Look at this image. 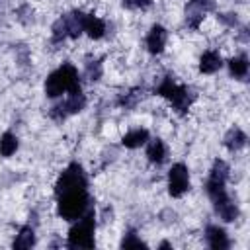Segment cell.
I'll return each instance as SVG.
<instances>
[{"label":"cell","mask_w":250,"mask_h":250,"mask_svg":"<svg viewBox=\"0 0 250 250\" xmlns=\"http://www.w3.org/2000/svg\"><path fill=\"white\" fill-rule=\"evenodd\" d=\"M80 84H78V70L72 64H62L59 66L55 72L49 74L47 82H45V94L49 98H57L62 92H78Z\"/></svg>","instance_id":"cell-1"},{"label":"cell","mask_w":250,"mask_h":250,"mask_svg":"<svg viewBox=\"0 0 250 250\" xmlns=\"http://www.w3.org/2000/svg\"><path fill=\"white\" fill-rule=\"evenodd\" d=\"M88 207L86 189H72L59 195V215L66 221L80 219Z\"/></svg>","instance_id":"cell-2"},{"label":"cell","mask_w":250,"mask_h":250,"mask_svg":"<svg viewBox=\"0 0 250 250\" xmlns=\"http://www.w3.org/2000/svg\"><path fill=\"white\" fill-rule=\"evenodd\" d=\"M70 248H92L94 246V217L86 215L68 232Z\"/></svg>","instance_id":"cell-3"},{"label":"cell","mask_w":250,"mask_h":250,"mask_svg":"<svg viewBox=\"0 0 250 250\" xmlns=\"http://www.w3.org/2000/svg\"><path fill=\"white\" fill-rule=\"evenodd\" d=\"M72 189H86V178L78 164H70L57 182V195L72 191Z\"/></svg>","instance_id":"cell-4"},{"label":"cell","mask_w":250,"mask_h":250,"mask_svg":"<svg viewBox=\"0 0 250 250\" xmlns=\"http://www.w3.org/2000/svg\"><path fill=\"white\" fill-rule=\"evenodd\" d=\"M189 188V176H188V168L184 164H174L170 168V174H168V191L172 197H180L188 191Z\"/></svg>","instance_id":"cell-5"},{"label":"cell","mask_w":250,"mask_h":250,"mask_svg":"<svg viewBox=\"0 0 250 250\" xmlns=\"http://www.w3.org/2000/svg\"><path fill=\"white\" fill-rule=\"evenodd\" d=\"M166 45V29L162 25H152L148 35H146V47L150 53H160Z\"/></svg>","instance_id":"cell-6"},{"label":"cell","mask_w":250,"mask_h":250,"mask_svg":"<svg viewBox=\"0 0 250 250\" xmlns=\"http://www.w3.org/2000/svg\"><path fill=\"white\" fill-rule=\"evenodd\" d=\"M191 100H193V94H191V90L188 86H178L174 96L170 98V102H172V105H174V109L178 113H186L189 104H191Z\"/></svg>","instance_id":"cell-7"},{"label":"cell","mask_w":250,"mask_h":250,"mask_svg":"<svg viewBox=\"0 0 250 250\" xmlns=\"http://www.w3.org/2000/svg\"><path fill=\"white\" fill-rule=\"evenodd\" d=\"M84 20H86V14H82V12H72V14L64 16L62 21H64V27H66V35L78 37L84 31Z\"/></svg>","instance_id":"cell-8"},{"label":"cell","mask_w":250,"mask_h":250,"mask_svg":"<svg viewBox=\"0 0 250 250\" xmlns=\"http://www.w3.org/2000/svg\"><path fill=\"white\" fill-rule=\"evenodd\" d=\"M221 64H223V61H221L219 53H215V51H205V53L201 55V59H199V70H201L203 74H213V72H217V70L221 68Z\"/></svg>","instance_id":"cell-9"},{"label":"cell","mask_w":250,"mask_h":250,"mask_svg":"<svg viewBox=\"0 0 250 250\" xmlns=\"http://www.w3.org/2000/svg\"><path fill=\"white\" fill-rule=\"evenodd\" d=\"M207 242H209V246L215 248V250H225V248H229L227 232H225L223 229L215 227V225L207 227Z\"/></svg>","instance_id":"cell-10"},{"label":"cell","mask_w":250,"mask_h":250,"mask_svg":"<svg viewBox=\"0 0 250 250\" xmlns=\"http://www.w3.org/2000/svg\"><path fill=\"white\" fill-rule=\"evenodd\" d=\"M203 14H205V10H203L201 2L199 0H191L188 4V8H186V21H188V25L193 27V29H197L199 27V21L203 20Z\"/></svg>","instance_id":"cell-11"},{"label":"cell","mask_w":250,"mask_h":250,"mask_svg":"<svg viewBox=\"0 0 250 250\" xmlns=\"http://www.w3.org/2000/svg\"><path fill=\"white\" fill-rule=\"evenodd\" d=\"M84 31H86L92 39H100V37L105 33V23H104V20L96 18L94 14H90V16H86V20H84Z\"/></svg>","instance_id":"cell-12"},{"label":"cell","mask_w":250,"mask_h":250,"mask_svg":"<svg viewBox=\"0 0 250 250\" xmlns=\"http://www.w3.org/2000/svg\"><path fill=\"white\" fill-rule=\"evenodd\" d=\"M246 145V135H244V131H240L238 127H232L227 135H225V146L229 148V150H238V148H242Z\"/></svg>","instance_id":"cell-13"},{"label":"cell","mask_w":250,"mask_h":250,"mask_svg":"<svg viewBox=\"0 0 250 250\" xmlns=\"http://www.w3.org/2000/svg\"><path fill=\"white\" fill-rule=\"evenodd\" d=\"M146 141H148V131H146V129H135V131L127 133V135L121 139V143H123L127 148H137V146L145 145Z\"/></svg>","instance_id":"cell-14"},{"label":"cell","mask_w":250,"mask_h":250,"mask_svg":"<svg viewBox=\"0 0 250 250\" xmlns=\"http://www.w3.org/2000/svg\"><path fill=\"white\" fill-rule=\"evenodd\" d=\"M215 209H217V213L221 215V219L227 221V223H230V221H234V219L238 217V207H236L229 197L223 199V201H219V203H215Z\"/></svg>","instance_id":"cell-15"},{"label":"cell","mask_w":250,"mask_h":250,"mask_svg":"<svg viewBox=\"0 0 250 250\" xmlns=\"http://www.w3.org/2000/svg\"><path fill=\"white\" fill-rule=\"evenodd\" d=\"M146 156H148L150 162L160 164V162L164 160V156H166V146H164V143H162L160 139L150 141V145H148V148H146Z\"/></svg>","instance_id":"cell-16"},{"label":"cell","mask_w":250,"mask_h":250,"mask_svg":"<svg viewBox=\"0 0 250 250\" xmlns=\"http://www.w3.org/2000/svg\"><path fill=\"white\" fill-rule=\"evenodd\" d=\"M84 105H86V98H84L82 90H78V92H70L68 98H66V102H64V109H66V113H76V111H80Z\"/></svg>","instance_id":"cell-17"},{"label":"cell","mask_w":250,"mask_h":250,"mask_svg":"<svg viewBox=\"0 0 250 250\" xmlns=\"http://www.w3.org/2000/svg\"><path fill=\"white\" fill-rule=\"evenodd\" d=\"M229 68H230V74L236 76V78L246 76V72H248V59H246V55H238V57L230 59L229 61Z\"/></svg>","instance_id":"cell-18"},{"label":"cell","mask_w":250,"mask_h":250,"mask_svg":"<svg viewBox=\"0 0 250 250\" xmlns=\"http://www.w3.org/2000/svg\"><path fill=\"white\" fill-rule=\"evenodd\" d=\"M227 178H229V164L225 160H215V164L211 168V174H209V182L225 184Z\"/></svg>","instance_id":"cell-19"},{"label":"cell","mask_w":250,"mask_h":250,"mask_svg":"<svg viewBox=\"0 0 250 250\" xmlns=\"http://www.w3.org/2000/svg\"><path fill=\"white\" fill-rule=\"evenodd\" d=\"M18 148V139L14 133H4L0 137V154L2 156H12Z\"/></svg>","instance_id":"cell-20"},{"label":"cell","mask_w":250,"mask_h":250,"mask_svg":"<svg viewBox=\"0 0 250 250\" xmlns=\"http://www.w3.org/2000/svg\"><path fill=\"white\" fill-rule=\"evenodd\" d=\"M35 244V234H33V229L29 227H23L20 230V234L16 236L14 240V248H31Z\"/></svg>","instance_id":"cell-21"},{"label":"cell","mask_w":250,"mask_h":250,"mask_svg":"<svg viewBox=\"0 0 250 250\" xmlns=\"http://www.w3.org/2000/svg\"><path fill=\"white\" fill-rule=\"evenodd\" d=\"M176 88H178V84H174V80L170 78V76H166L160 84H158V88H156V92L160 94V96H164V98H172L174 96V92H176Z\"/></svg>","instance_id":"cell-22"},{"label":"cell","mask_w":250,"mask_h":250,"mask_svg":"<svg viewBox=\"0 0 250 250\" xmlns=\"http://www.w3.org/2000/svg\"><path fill=\"white\" fill-rule=\"evenodd\" d=\"M64 37H66V27H64V21L59 20V21L53 25V41H55V43H61Z\"/></svg>","instance_id":"cell-23"},{"label":"cell","mask_w":250,"mask_h":250,"mask_svg":"<svg viewBox=\"0 0 250 250\" xmlns=\"http://www.w3.org/2000/svg\"><path fill=\"white\" fill-rule=\"evenodd\" d=\"M121 246H123V248H141V246L145 248V242H143L141 238H137V236L131 232V234H127V236L123 238Z\"/></svg>","instance_id":"cell-24"},{"label":"cell","mask_w":250,"mask_h":250,"mask_svg":"<svg viewBox=\"0 0 250 250\" xmlns=\"http://www.w3.org/2000/svg\"><path fill=\"white\" fill-rule=\"evenodd\" d=\"M141 98V94H139V90H133L131 94H125L123 98H121V105H125V107H133L135 104H137V100Z\"/></svg>","instance_id":"cell-25"},{"label":"cell","mask_w":250,"mask_h":250,"mask_svg":"<svg viewBox=\"0 0 250 250\" xmlns=\"http://www.w3.org/2000/svg\"><path fill=\"white\" fill-rule=\"evenodd\" d=\"M150 4H152V0H123V6H127V8H141V10H146Z\"/></svg>","instance_id":"cell-26"},{"label":"cell","mask_w":250,"mask_h":250,"mask_svg":"<svg viewBox=\"0 0 250 250\" xmlns=\"http://www.w3.org/2000/svg\"><path fill=\"white\" fill-rule=\"evenodd\" d=\"M86 72H88L90 80H98V78H100V74H102V66H100V62H96V64L88 62V66H86Z\"/></svg>","instance_id":"cell-27"}]
</instances>
